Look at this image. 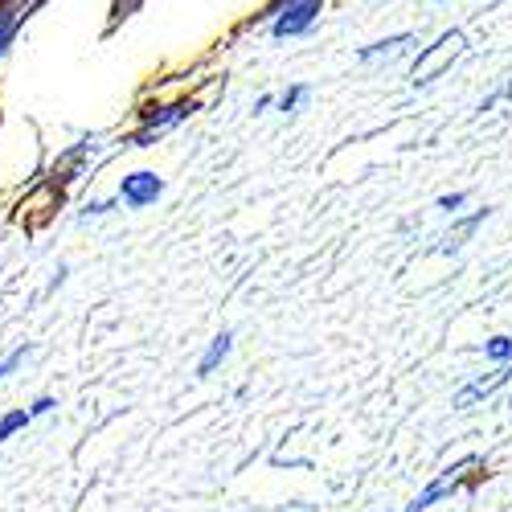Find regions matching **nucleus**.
<instances>
[{
  "mask_svg": "<svg viewBox=\"0 0 512 512\" xmlns=\"http://www.w3.org/2000/svg\"><path fill=\"white\" fill-rule=\"evenodd\" d=\"M467 54V33L463 29H447L439 33L435 46H422L418 58H414V70H410V87H431L435 78H443L459 58Z\"/></svg>",
  "mask_w": 512,
  "mask_h": 512,
  "instance_id": "f257e3e1",
  "label": "nucleus"
},
{
  "mask_svg": "<svg viewBox=\"0 0 512 512\" xmlns=\"http://www.w3.org/2000/svg\"><path fill=\"white\" fill-rule=\"evenodd\" d=\"M324 13V0H271L263 9V17H271V37L287 41V37H300L308 33Z\"/></svg>",
  "mask_w": 512,
  "mask_h": 512,
  "instance_id": "f03ea898",
  "label": "nucleus"
},
{
  "mask_svg": "<svg viewBox=\"0 0 512 512\" xmlns=\"http://www.w3.org/2000/svg\"><path fill=\"white\" fill-rule=\"evenodd\" d=\"M160 193H164V181L156 173H148V168H136V173H127L119 181V201L127 209H148L160 201Z\"/></svg>",
  "mask_w": 512,
  "mask_h": 512,
  "instance_id": "7ed1b4c3",
  "label": "nucleus"
},
{
  "mask_svg": "<svg viewBox=\"0 0 512 512\" xmlns=\"http://www.w3.org/2000/svg\"><path fill=\"white\" fill-rule=\"evenodd\" d=\"M193 111H197V103H173V107H160L156 115H148V127H144V132H140L132 144H136V148H148L156 136H164L168 127H177V123H181V119H189Z\"/></svg>",
  "mask_w": 512,
  "mask_h": 512,
  "instance_id": "20e7f679",
  "label": "nucleus"
},
{
  "mask_svg": "<svg viewBox=\"0 0 512 512\" xmlns=\"http://www.w3.org/2000/svg\"><path fill=\"white\" fill-rule=\"evenodd\" d=\"M512 377V365H500L496 373H488V377H476L472 381V386H463L459 394H455V410H472L476 402H488L500 386H504V381Z\"/></svg>",
  "mask_w": 512,
  "mask_h": 512,
  "instance_id": "39448f33",
  "label": "nucleus"
},
{
  "mask_svg": "<svg viewBox=\"0 0 512 512\" xmlns=\"http://www.w3.org/2000/svg\"><path fill=\"white\" fill-rule=\"evenodd\" d=\"M410 46H418V37H414V33H394V37H386V41H373V46H365V50L357 54V62H377V58H398V54H406Z\"/></svg>",
  "mask_w": 512,
  "mask_h": 512,
  "instance_id": "423d86ee",
  "label": "nucleus"
},
{
  "mask_svg": "<svg viewBox=\"0 0 512 512\" xmlns=\"http://www.w3.org/2000/svg\"><path fill=\"white\" fill-rule=\"evenodd\" d=\"M459 484H463L459 476H443V480H435V484H426V488L406 504V512H426V508H435V504H439V500H447Z\"/></svg>",
  "mask_w": 512,
  "mask_h": 512,
  "instance_id": "0eeeda50",
  "label": "nucleus"
},
{
  "mask_svg": "<svg viewBox=\"0 0 512 512\" xmlns=\"http://www.w3.org/2000/svg\"><path fill=\"white\" fill-rule=\"evenodd\" d=\"M230 349H234V332H218V336H213L205 357L197 361V377H213V373H218V365L230 357Z\"/></svg>",
  "mask_w": 512,
  "mask_h": 512,
  "instance_id": "6e6552de",
  "label": "nucleus"
},
{
  "mask_svg": "<svg viewBox=\"0 0 512 512\" xmlns=\"http://www.w3.org/2000/svg\"><path fill=\"white\" fill-rule=\"evenodd\" d=\"M308 99H312V87H308V82H295V87H287V91L279 95V111H283V115H295Z\"/></svg>",
  "mask_w": 512,
  "mask_h": 512,
  "instance_id": "1a4fd4ad",
  "label": "nucleus"
},
{
  "mask_svg": "<svg viewBox=\"0 0 512 512\" xmlns=\"http://www.w3.org/2000/svg\"><path fill=\"white\" fill-rule=\"evenodd\" d=\"M21 17H29V13H21V9H5V13H0V58H5V50L13 46V37L21 29Z\"/></svg>",
  "mask_w": 512,
  "mask_h": 512,
  "instance_id": "9d476101",
  "label": "nucleus"
},
{
  "mask_svg": "<svg viewBox=\"0 0 512 512\" xmlns=\"http://www.w3.org/2000/svg\"><path fill=\"white\" fill-rule=\"evenodd\" d=\"M29 422H33V414H29V410H9L5 418H0V443H9L17 431H25Z\"/></svg>",
  "mask_w": 512,
  "mask_h": 512,
  "instance_id": "9b49d317",
  "label": "nucleus"
},
{
  "mask_svg": "<svg viewBox=\"0 0 512 512\" xmlns=\"http://www.w3.org/2000/svg\"><path fill=\"white\" fill-rule=\"evenodd\" d=\"M484 357L496 365H512V336H492L484 340Z\"/></svg>",
  "mask_w": 512,
  "mask_h": 512,
  "instance_id": "f8f14e48",
  "label": "nucleus"
},
{
  "mask_svg": "<svg viewBox=\"0 0 512 512\" xmlns=\"http://www.w3.org/2000/svg\"><path fill=\"white\" fill-rule=\"evenodd\" d=\"M29 353H33V349H29V345H21V349H13L9 357H0V381H5L9 373H17V369L25 365V357H29Z\"/></svg>",
  "mask_w": 512,
  "mask_h": 512,
  "instance_id": "ddd939ff",
  "label": "nucleus"
},
{
  "mask_svg": "<svg viewBox=\"0 0 512 512\" xmlns=\"http://www.w3.org/2000/svg\"><path fill=\"white\" fill-rule=\"evenodd\" d=\"M463 201H467V193H447V197H439V209H443V213H455Z\"/></svg>",
  "mask_w": 512,
  "mask_h": 512,
  "instance_id": "4468645a",
  "label": "nucleus"
},
{
  "mask_svg": "<svg viewBox=\"0 0 512 512\" xmlns=\"http://www.w3.org/2000/svg\"><path fill=\"white\" fill-rule=\"evenodd\" d=\"M111 209H115V201H87V218H103Z\"/></svg>",
  "mask_w": 512,
  "mask_h": 512,
  "instance_id": "2eb2a0df",
  "label": "nucleus"
},
{
  "mask_svg": "<svg viewBox=\"0 0 512 512\" xmlns=\"http://www.w3.org/2000/svg\"><path fill=\"white\" fill-rule=\"evenodd\" d=\"M54 406H58V402H54V398H37V402H33V406H29V414H33V418H41V414H50V410H54Z\"/></svg>",
  "mask_w": 512,
  "mask_h": 512,
  "instance_id": "dca6fc26",
  "label": "nucleus"
},
{
  "mask_svg": "<svg viewBox=\"0 0 512 512\" xmlns=\"http://www.w3.org/2000/svg\"><path fill=\"white\" fill-rule=\"evenodd\" d=\"M287 512H320V508H287Z\"/></svg>",
  "mask_w": 512,
  "mask_h": 512,
  "instance_id": "f3484780",
  "label": "nucleus"
},
{
  "mask_svg": "<svg viewBox=\"0 0 512 512\" xmlns=\"http://www.w3.org/2000/svg\"><path fill=\"white\" fill-rule=\"evenodd\" d=\"M431 5H443V0H431Z\"/></svg>",
  "mask_w": 512,
  "mask_h": 512,
  "instance_id": "a211bd4d",
  "label": "nucleus"
},
{
  "mask_svg": "<svg viewBox=\"0 0 512 512\" xmlns=\"http://www.w3.org/2000/svg\"><path fill=\"white\" fill-rule=\"evenodd\" d=\"M377 512H386V508H377Z\"/></svg>",
  "mask_w": 512,
  "mask_h": 512,
  "instance_id": "6ab92c4d",
  "label": "nucleus"
}]
</instances>
